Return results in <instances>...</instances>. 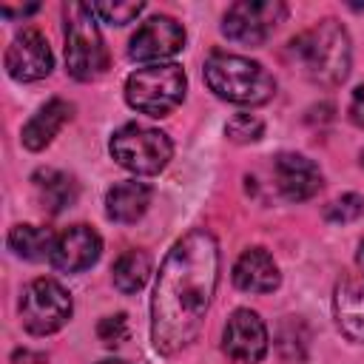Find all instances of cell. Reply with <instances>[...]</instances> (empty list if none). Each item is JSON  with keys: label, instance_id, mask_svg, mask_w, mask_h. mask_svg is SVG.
Listing matches in <instances>:
<instances>
[{"label": "cell", "instance_id": "obj_1", "mask_svg": "<svg viewBox=\"0 0 364 364\" xmlns=\"http://www.w3.org/2000/svg\"><path fill=\"white\" fill-rule=\"evenodd\" d=\"M219 282V245L196 228L165 256L151 299V341L156 353L173 355L202 333Z\"/></svg>", "mask_w": 364, "mask_h": 364}, {"label": "cell", "instance_id": "obj_2", "mask_svg": "<svg viewBox=\"0 0 364 364\" xmlns=\"http://www.w3.org/2000/svg\"><path fill=\"white\" fill-rule=\"evenodd\" d=\"M290 54L299 68L318 85H341L350 74V37L338 20H321L290 43Z\"/></svg>", "mask_w": 364, "mask_h": 364}, {"label": "cell", "instance_id": "obj_3", "mask_svg": "<svg viewBox=\"0 0 364 364\" xmlns=\"http://www.w3.org/2000/svg\"><path fill=\"white\" fill-rule=\"evenodd\" d=\"M205 82L216 97L239 105H262L276 94V80L262 63L225 51L208 57Z\"/></svg>", "mask_w": 364, "mask_h": 364}, {"label": "cell", "instance_id": "obj_4", "mask_svg": "<svg viewBox=\"0 0 364 364\" xmlns=\"http://www.w3.org/2000/svg\"><path fill=\"white\" fill-rule=\"evenodd\" d=\"M188 77L176 63H156L136 68L125 80V100L131 108L148 117H168L185 100Z\"/></svg>", "mask_w": 364, "mask_h": 364}, {"label": "cell", "instance_id": "obj_5", "mask_svg": "<svg viewBox=\"0 0 364 364\" xmlns=\"http://www.w3.org/2000/svg\"><path fill=\"white\" fill-rule=\"evenodd\" d=\"M65 68L80 82L97 80L108 68V51L94 23V11L85 3L65 6Z\"/></svg>", "mask_w": 364, "mask_h": 364}, {"label": "cell", "instance_id": "obj_6", "mask_svg": "<svg viewBox=\"0 0 364 364\" xmlns=\"http://www.w3.org/2000/svg\"><path fill=\"white\" fill-rule=\"evenodd\" d=\"M108 148H111V156L117 159V165H122L134 173H145V176L159 173L173 154L168 134L148 128V125H136V122L114 131Z\"/></svg>", "mask_w": 364, "mask_h": 364}, {"label": "cell", "instance_id": "obj_7", "mask_svg": "<svg viewBox=\"0 0 364 364\" xmlns=\"http://www.w3.org/2000/svg\"><path fill=\"white\" fill-rule=\"evenodd\" d=\"M74 301L54 279H34L20 296V321L31 336L57 333L71 318Z\"/></svg>", "mask_w": 364, "mask_h": 364}, {"label": "cell", "instance_id": "obj_8", "mask_svg": "<svg viewBox=\"0 0 364 364\" xmlns=\"http://www.w3.org/2000/svg\"><path fill=\"white\" fill-rule=\"evenodd\" d=\"M284 14L287 9L279 0H239L225 11L222 34L239 46H262Z\"/></svg>", "mask_w": 364, "mask_h": 364}, {"label": "cell", "instance_id": "obj_9", "mask_svg": "<svg viewBox=\"0 0 364 364\" xmlns=\"http://www.w3.org/2000/svg\"><path fill=\"white\" fill-rule=\"evenodd\" d=\"M51 68H54V57L48 40L37 28H23L6 48V71L20 82L43 80L51 74Z\"/></svg>", "mask_w": 364, "mask_h": 364}, {"label": "cell", "instance_id": "obj_10", "mask_svg": "<svg viewBox=\"0 0 364 364\" xmlns=\"http://www.w3.org/2000/svg\"><path fill=\"white\" fill-rule=\"evenodd\" d=\"M222 350L239 364H259L267 353V327L253 310H236L222 333Z\"/></svg>", "mask_w": 364, "mask_h": 364}, {"label": "cell", "instance_id": "obj_11", "mask_svg": "<svg viewBox=\"0 0 364 364\" xmlns=\"http://www.w3.org/2000/svg\"><path fill=\"white\" fill-rule=\"evenodd\" d=\"M182 46H185V28L173 17L156 14L134 31L131 46H128V57L139 60V63L165 60V57H173Z\"/></svg>", "mask_w": 364, "mask_h": 364}, {"label": "cell", "instance_id": "obj_12", "mask_svg": "<svg viewBox=\"0 0 364 364\" xmlns=\"http://www.w3.org/2000/svg\"><path fill=\"white\" fill-rule=\"evenodd\" d=\"M100 253H102L100 233L88 225H74L57 236L48 262L63 273H82L100 259Z\"/></svg>", "mask_w": 364, "mask_h": 364}, {"label": "cell", "instance_id": "obj_13", "mask_svg": "<svg viewBox=\"0 0 364 364\" xmlns=\"http://www.w3.org/2000/svg\"><path fill=\"white\" fill-rule=\"evenodd\" d=\"M276 185L287 202H304L321 188V171L301 154H279L273 162Z\"/></svg>", "mask_w": 364, "mask_h": 364}, {"label": "cell", "instance_id": "obj_14", "mask_svg": "<svg viewBox=\"0 0 364 364\" xmlns=\"http://www.w3.org/2000/svg\"><path fill=\"white\" fill-rule=\"evenodd\" d=\"M282 276L264 247H247L233 264V284L245 293H273Z\"/></svg>", "mask_w": 364, "mask_h": 364}, {"label": "cell", "instance_id": "obj_15", "mask_svg": "<svg viewBox=\"0 0 364 364\" xmlns=\"http://www.w3.org/2000/svg\"><path fill=\"white\" fill-rule=\"evenodd\" d=\"M148 205H151V188L136 179L117 182L105 193V213H108V219H114L119 225L136 222L148 210Z\"/></svg>", "mask_w": 364, "mask_h": 364}, {"label": "cell", "instance_id": "obj_16", "mask_svg": "<svg viewBox=\"0 0 364 364\" xmlns=\"http://www.w3.org/2000/svg\"><path fill=\"white\" fill-rule=\"evenodd\" d=\"M68 119H71V102H65V100H60V97L48 100V102L26 122V128H23V145H26L28 151H43V148L57 136V131H60Z\"/></svg>", "mask_w": 364, "mask_h": 364}, {"label": "cell", "instance_id": "obj_17", "mask_svg": "<svg viewBox=\"0 0 364 364\" xmlns=\"http://www.w3.org/2000/svg\"><path fill=\"white\" fill-rule=\"evenodd\" d=\"M333 310L338 330L350 341H364V287L358 282H338L333 296Z\"/></svg>", "mask_w": 364, "mask_h": 364}, {"label": "cell", "instance_id": "obj_18", "mask_svg": "<svg viewBox=\"0 0 364 364\" xmlns=\"http://www.w3.org/2000/svg\"><path fill=\"white\" fill-rule=\"evenodd\" d=\"M31 182H34L40 205L48 213H60V210H65L77 202V182L68 173H60L54 168H40L31 176Z\"/></svg>", "mask_w": 364, "mask_h": 364}, {"label": "cell", "instance_id": "obj_19", "mask_svg": "<svg viewBox=\"0 0 364 364\" xmlns=\"http://www.w3.org/2000/svg\"><path fill=\"white\" fill-rule=\"evenodd\" d=\"M54 242H57V236L48 228H37V225H17L9 233V247L20 259H28V262H40V259L51 256Z\"/></svg>", "mask_w": 364, "mask_h": 364}, {"label": "cell", "instance_id": "obj_20", "mask_svg": "<svg viewBox=\"0 0 364 364\" xmlns=\"http://www.w3.org/2000/svg\"><path fill=\"white\" fill-rule=\"evenodd\" d=\"M151 276V259L145 250H125L114 262V287L119 293H136Z\"/></svg>", "mask_w": 364, "mask_h": 364}, {"label": "cell", "instance_id": "obj_21", "mask_svg": "<svg viewBox=\"0 0 364 364\" xmlns=\"http://www.w3.org/2000/svg\"><path fill=\"white\" fill-rule=\"evenodd\" d=\"M361 213H364V196H358V193H344V196L333 199V202L324 208V219L333 222V225L355 222Z\"/></svg>", "mask_w": 364, "mask_h": 364}, {"label": "cell", "instance_id": "obj_22", "mask_svg": "<svg viewBox=\"0 0 364 364\" xmlns=\"http://www.w3.org/2000/svg\"><path fill=\"white\" fill-rule=\"evenodd\" d=\"M142 9H145V3H91L94 17H100L102 23H111V26L131 23L134 17L142 14Z\"/></svg>", "mask_w": 364, "mask_h": 364}, {"label": "cell", "instance_id": "obj_23", "mask_svg": "<svg viewBox=\"0 0 364 364\" xmlns=\"http://www.w3.org/2000/svg\"><path fill=\"white\" fill-rule=\"evenodd\" d=\"M228 139L233 142H256L264 134V122L256 114H236L228 125H225Z\"/></svg>", "mask_w": 364, "mask_h": 364}, {"label": "cell", "instance_id": "obj_24", "mask_svg": "<svg viewBox=\"0 0 364 364\" xmlns=\"http://www.w3.org/2000/svg\"><path fill=\"white\" fill-rule=\"evenodd\" d=\"M97 336L105 347H119L125 338H128V316L125 313H117V316H105L100 324H97Z\"/></svg>", "mask_w": 364, "mask_h": 364}, {"label": "cell", "instance_id": "obj_25", "mask_svg": "<svg viewBox=\"0 0 364 364\" xmlns=\"http://www.w3.org/2000/svg\"><path fill=\"white\" fill-rule=\"evenodd\" d=\"M350 119L364 128V85H358V88L353 91V100H350Z\"/></svg>", "mask_w": 364, "mask_h": 364}, {"label": "cell", "instance_id": "obj_26", "mask_svg": "<svg viewBox=\"0 0 364 364\" xmlns=\"http://www.w3.org/2000/svg\"><path fill=\"white\" fill-rule=\"evenodd\" d=\"M37 9H40L37 3H34V6H26V9H9V6H3V14H6V17H14V14H17V17H26V14H34Z\"/></svg>", "mask_w": 364, "mask_h": 364}, {"label": "cell", "instance_id": "obj_27", "mask_svg": "<svg viewBox=\"0 0 364 364\" xmlns=\"http://www.w3.org/2000/svg\"><path fill=\"white\" fill-rule=\"evenodd\" d=\"M355 262H358V267H361V273H364V239H361V245H358V256H355Z\"/></svg>", "mask_w": 364, "mask_h": 364}, {"label": "cell", "instance_id": "obj_28", "mask_svg": "<svg viewBox=\"0 0 364 364\" xmlns=\"http://www.w3.org/2000/svg\"><path fill=\"white\" fill-rule=\"evenodd\" d=\"M100 364H125V361H119V358H105V361H100Z\"/></svg>", "mask_w": 364, "mask_h": 364}, {"label": "cell", "instance_id": "obj_29", "mask_svg": "<svg viewBox=\"0 0 364 364\" xmlns=\"http://www.w3.org/2000/svg\"><path fill=\"white\" fill-rule=\"evenodd\" d=\"M361 165H364V151H361Z\"/></svg>", "mask_w": 364, "mask_h": 364}]
</instances>
